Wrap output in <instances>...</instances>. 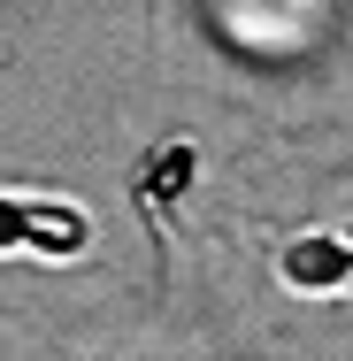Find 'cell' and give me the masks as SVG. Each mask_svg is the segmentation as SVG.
<instances>
[{
  "label": "cell",
  "mask_w": 353,
  "mask_h": 361,
  "mask_svg": "<svg viewBox=\"0 0 353 361\" xmlns=\"http://www.w3.org/2000/svg\"><path fill=\"white\" fill-rule=\"evenodd\" d=\"M92 246V216L77 208V200H39L31 192V246L23 254H54V262H70Z\"/></svg>",
  "instance_id": "cell-3"
},
{
  "label": "cell",
  "mask_w": 353,
  "mask_h": 361,
  "mask_svg": "<svg viewBox=\"0 0 353 361\" xmlns=\"http://www.w3.org/2000/svg\"><path fill=\"white\" fill-rule=\"evenodd\" d=\"M192 177H200V154H192L185 139L154 146V154H146V169L131 177V200H139V216H169V208L192 192Z\"/></svg>",
  "instance_id": "cell-2"
},
{
  "label": "cell",
  "mask_w": 353,
  "mask_h": 361,
  "mask_svg": "<svg viewBox=\"0 0 353 361\" xmlns=\"http://www.w3.org/2000/svg\"><path fill=\"white\" fill-rule=\"evenodd\" d=\"M277 277H284V292H307V300H315V292H346V285H353V223L284 238Z\"/></svg>",
  "instance_id": "cell-1"
},
{
  "label": "cell",
  "mask_w": 353,
  "mask_h": 361,
  "mask_svg": "<svg viewBox=\"0 0 353 361\" xmlns=\"http://www.w3.org/2000/svg\"><path fill=\"white\" fill-rule=\"evenodd\" d=\"M31 246V192H0V254Z\"/></svg>",
  "instance_id": "cell-4"
}]
</instances>
